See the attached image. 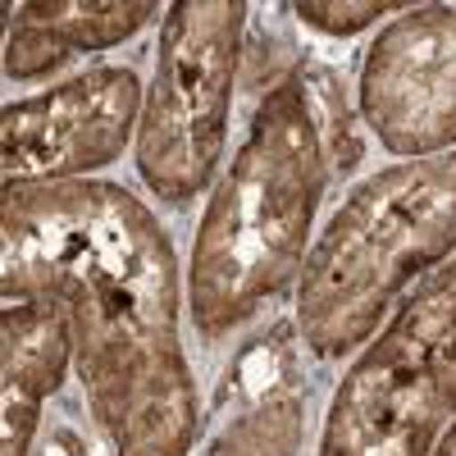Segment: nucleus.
Returning <instances> with one entry per match:
<instances>
[{"label":"nucleus","mask_w":456,"mask_h":456,"mask_svg":"<svg viewBox=\"0 0 456 456\" xmlns=\"http://www.w3.org/2000/svg\"><path fill=\"white\" fill-rule=\"evenodd\" d=\"M5 297L55 306L114 456H187L197 384L178 347L169 233L114 183L5 187Z\"/></svg>","instance_id":"f257e3e1"},{"label":"nucleus","mask_w":456,"mask_h":456,"mask_svg":"<svg viewBox=\"0 0 456 456\" xmlns=\"http://www.w3.org/2000/svg\"><path fill=\"white\" fill-rule=\"evenodd\" d=\"M324 192V137L297 78L260 101L251 133L197 228L187 301L206 338L260 315L306 270L311 219Z\"/></svg>","instance_id":"f03ea898"},{"label":"nucleus","mask_w":456,"mask_h":456,"mask_svg":"<svg viewBox=\"0 0 456 456\" xmlns=\"http://www.w3.org/2000/svg\"><path fill=\"white\" fill-rule=\"evenodd\" d=\"M456 251V151L365 178L329 219L297 288V329L315 356L374 338L397 292Z\"/></svg>","instance_id":"7ed1b4c3"},{"label":"nucleus","mask_w":456,"mask_h":456,"mask_svg":"<svg viewBox=\"0 0 456 456\" xmlns=\"http://www.w3.org/2000/svg\"><path fill=\"white\" fill-rule=\"evenodd\" d=\"M456 415V260L420 283L352 361L320 456H429Z\"/></svg>","instance_id":"20e7f679"},{"label":"nucleus","mask_w":456,"mask_h":456,"mask_svg":"<svg viewBox=\"0 0 456 456\" xmlns=\"http://www.w3.org/2000/svg\"><path fill=\"white\" fill-rule=\"evenodd\" d=\"M238 0H178L160 28L156 83L142 101L137 169L165 206H187L215 178L242 60Z\"/></svg>","instance_id":"39448f33"},{"label":"nucleus","mask_w":456,"mask_h":456,"mask_svg":"<svg viewBox=\"0 0 456 456\" xmlns=\"http://www.w3.org/2000/svg\"><path fill=\"white\" fill-rule=\"evenodd\" d=\"M361 114L393 156L456 146V5H425L374 37L361 69Z\"/></svg>","instance_id":"423d86ee"},{"label":"nucleus","mask_w":456,"mask_h":456,"mask_svg":"<svg viewBox=\"0 0 456 456\" xmlns=\"http://www.w3.org/2000/svg\"><path fill=\"white\" fill-rule=\"evenodd\" d=\"M142 83L133 69H92L55 92L5 105L0 151L5 187L14 183H73L124 156L142 110Z\"/></svg>","instance_id":"0eeeda50"},{"label":"nucleus","mask_w":456,"mask_h":456,"mask_svg":"<svg viewBox=\"0 0 456 456\" xmlns=\"http://www.w3.org/2000/svg\"><path fill=\"white\" fill-rule=\"evenodd\" d=\"M301 365L288 329L247 342L228 365L201 456H297L301 447Z\"/></svg>","instance_id":"6e6552de"},{"label":"nucleus","mask_w":456,"mask_h":456,"mask_svg":"<svg viewBox=\"0 0 456 456\" xmlns=\"http://www.w3.org/2000/svg\"><path fill=\"white\" fill-rule=\"evenodd\" d=\"M156 19L151 0H42V5H23L19 28L10 37L5 69L10 78H42V73L60 69L78 51H105L119 46L128 37Z\"/></svg>","instance_id":"1a4fd4ad"},{"label":"nucleus","mask_w":456,"mask_h":456,"mask_svg":"<svg viewBox=\"0 0 456 456\" xmlns=\"http://www.w3.org/2000/svg\"><path fill=\"white\" fill-rule=\"evenodd\" d=\"M393 5H324V0H306V5H297V14L306 19V23H315V28H324V32H361L365 23H379Z\"/></svg>","instance_id":"9d476101"},{"label":"nucleus","mask_w":456,"mask_h":456,"mask_svg":"<svg viewBox=\"0 0 456 456\" xmlns=\"http://www.w3.org/2000/svg\"><path fill=\"white\" fill-rule=\"evenodd\" d=\"M37 456H83V447H78V438H73V434H51Z\"/></svg>","instance_id":"9b49d317"},{"label":"nucleus","mask_w":456,"mask_h":456,"mask_svg":"<svg viewBox=\"0 0 456 456\" xmlns=\"http://www.w3.org/2000/svg\"><path fill=\"white\" fill-rule=\"evenodd\" d=\"M429 456H456V425H452V429L443 434V443H438V447H434Z\"/></svg>","instance_id":"f8f14e48"}]
</instances>
